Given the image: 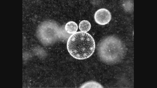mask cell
Returning a JSON list of instances; mask_svg holds the SVG:
<instances>
[{
    "mask_svg": "<svg viewBox=\"0 0 157 88\" xmlns=\"http://www.w3.org/2000/svg\"><path fill=\"white\" fill-rule=\"evenodd\" d=\"M97 50L101 60L109 65L121 62L127 52L126 46L123 42L114 36H107L101 40L98 44Z\"/></svg>",
    "mask_w": 157,
    "mask_h": 88,
    "instance_id": "obj_1",
    "label": "cell"
},
{
    "mask_svg": "<svg viewBox=\"0 0 157 88\" xmlns=\"http://www.w3.org/2000/svg\"><path fill=\"white\" fill-rule=\"evenodd\" d=\"M67 47L72 57L83 60L89 58L94 53L95 43L94 38L89 34L78 31L69 38Z\"/></svg>",
    "mask_w": 157,
    "mask_h": 88,
    "instance_id": "obj_2",
    "label": "cell"
},
{
    "mask_svg": "<svg viewBox=\"0 0 157 88\" xmlns=\"http://www.w3.org/2000/svg\"><path fill=\"white\" fill-rule=\"evenodd\" d=\"M65 31L55 21H44L38 26L36 31L37 38L42 43L50 46L64 37Z\"/></svg>",
    "mask_w": 157,
    "mask_h": 88,
    "instance_id": "obj_3",
    "label": "cell"
},
{
    "mask_svg": "<svg viewBox=\"0 0 157 88\" xmlns=\"http://www.w3.org/2000/svg\"><path fill=\"white\" fill-rule=\"evenodd\" d=\"M111 18V14L109 11L104 8L98 9L94 14V19L96 23L101 25L109 24Z\"/></svg>",
    "mask_w": 157,
    "mask_h": 88,
    "instance_id": "obj_4",
    "label": "cell"
},
{
    "mask_svg": "<svg viewBox=\"0 0 157 88\" xmlns=\"http://www.w3.org/2000/svg\"><path fill=\"white\" fill-rule=\"evenodd\" d=\"M78 26L75 22L71 21L68 22L66 24L65 26V30L69 34H74L78 30Z\"/></svg>",
    "mask_w": 157,
    "mask_h": 88,
    "instance_id": "obj_5",
    "label": "cell"
},
{
    "mask_svg": "<svg viewBox=\"0 0 157 88\" xmlns=\"http://www.w3.org/2000/svg\"><path fill=\"white\" fill-rule=\"evenodd\" d=\"M80 88H103L104 87L97 82L94 81H90L83 84Z\"/></svg>",
    "mask_w": 157,
    "mask_h": 88,
    "instance_id": "obj_6",
    "label": "cell"
},
{
    "mask_svg": "<svg viewBox=\"0 0 157 88\" xmlns=\"http://www.w3.org/2000/svg\"><path fill=\"white\" fill-rule=\"evenodd\" d=\"M91 24L87 20H83L80 22L79 24V28L81 31L86 33L89 31L91 28Z\"/></svg>",
    "mask_w": 157,
    "mask_h": 88,
    "instance_id": "obj_7",
    "label": "cell"
}]
</instances>
